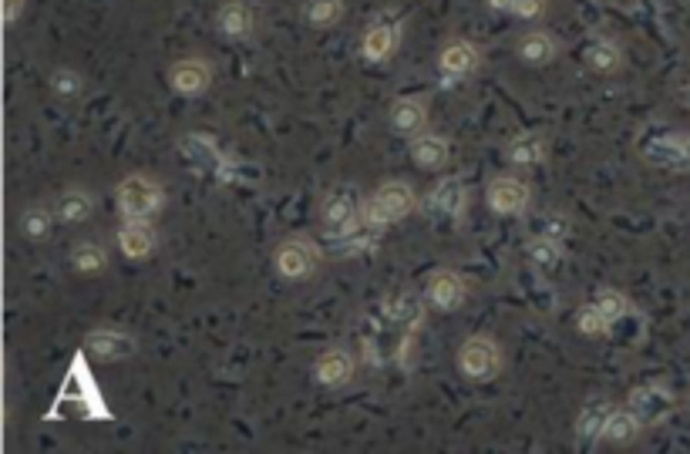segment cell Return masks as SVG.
<instances>
[{
	"label": "cell",
	"mask_w": 690,
	"mask_h": 454,
	"mask_svg": "<svg viewBox=\"0 0 690 454\" xmlns=\"http://www.w3.org/2000/svg\"><path fill=\"white\" fill-rule=\"evenodd\" d=\"M448 159H451V142L444 135H434L428 129L418 132V135H411V162L418 169L438 172V169L448 165Z\"/></svg>",
	"instance_id": "cell-19"
},
{
	"label": "cell",
	"mask_w": 690,
	"mask_h": 454,
	"mask_svg": "<svg viewBox=\"0 0 690 454\" xmlns=\"http://www.w3.org/2000/svg\"><path fill=\"white\" fill-rule=\"evenodd\" d=\"M166 81L179 98H202L212 88V64L206 58H179L169 64Z\"/></svg>",
	"instance_id": "cell-10"
},
{
	"label": "cell",
	"mask_w": 690,
	"mask_h": 454,
	"mask_svg": "<svg viewBox=\"0 0 690 454\" xmlns=\"http://www.w3.org/2000/svg\"><path fill=\"white\" fill-rule=\"evenodd\" d=\"M627 404H630L647 424H653V421H660V417L673 407V397H670L667 387H660V384H643V387L630 391Z\"/></svg>",
	"instance_id": "cell-23"
},
{
	"label": "cell",
	"mask_w": 690,
	"mask_h": 454,
	"mask_svg": "<svg viewBox=\"0 0 690 454\" xmlns=\"http://www.w3.org/2000/svg\"><path fill=\"white\" fill-rule=\"evenodd\" d=\"M562 256H566V250H562L559 236L539 233V236H532V240L526 243V260H529L536 270H542V273L556 270V266L562 263Z\"/></svg>",
	"instance_id": "cell-28"
},
{
	"label": "cell",
	"mask_w": 690,
	"mask_h": 454,
	"mask_svg": "<svg viewBox=\"0 0 690 454\" xmlns=\"http://www.w3.org/2000/svg\"><path fill=\"white\" fill-rule=\"evenodd\" d=\"M466 209H469V185L458 175L438 179V185L428 192V212H434L438 219H462Z\"/></svg>",
	"instance_id": "cell-16"
},
{
	"label": "cell",
	"mask_w": 690,
	"mask_h": 454,
	"mask_svg": "<svg viewBox=\"0 0 690 454\" xmlns=\"http://www.w3.org/2000/svg\"><path fill=\"white\" fill-rule=\"evenodd\" d=\"M587 64L597 71V74H613L623 68V48L613 41V38H597L590 41L587 48Z\"/></svg>",
	"instance_id": "cell-29"
},
{
	"label": "cell",
	"mask_w": 690,
	"mask_h": 454,
	"mask_svg": "<svg viewBox=\"0 0 690 454\" xmlns=\"http://www.w3.org/2000/svg\"><path fill=\"white\" fill-rule=\"evenodd\" d=\"M320 260H323V253L310 236H287L273 250V270L290 283L310 280L320 270Z\"/></svg>",
	"instance_id": "cell-5"
},
{
	"label": "cell",
	"mask_w": 690,
	"mask_h": 454,
	"mask_svg": "<svg viewBox=\"0 0 690 454\" xmlns=\"http://www.w3.org/2000/svg\"><path fill=\"white\" fill-rule=\"evenodd\" d=\"M424 303L428 300H421V296H414V293H388L384 296V303H381V313L391 320V323H398V326H404V330H418L421 326V320H424Z\"/></svg>",
	"instance_id": "cell-22"
},
{
	"label": "cell",
	"mask_w": 690,
	"mask_h": 454,
	"mask_svg": "<svg viewBox=\"0 0 690 454\" xmlns=\"http://www.w3.org/2000/svg\"><path fill=\"white\" fill-rule=\"evenodd\" d=\"M54 219H58V212H54L51 205H44V202L24 205L21 215H18V233H21L24 240H31V243H41V240L51 236Z\"/></svg>",
	"instance_id": "cell-26"
},
{
	"label": "cell",
	"mask_w": 690,
	"mask_h": 454,
	"mask_svg": "<svg viewBox=\"0 0 690 454\" xmlns=\"http://www.w3.org/2000/svg\"><path fill=\"white\" fill-rule=\"evenodd\" d=\"M176 152H179L192 169H202V172H212V175H226V155H222V149L216 145V139L206 135V132H186V135L176 142Z\"/></svg>",
	"instance_id": "cell-14"
},
{
	"label": "cell",
	"mask_w": 690,
	"mask_h": 454,
	"mask_svg": "<svg viewBox=\"0 0 690 454\" xmlns=\"http://www.w3.org/2000/svg\"><path fill=\"white\" fill-rule=\"evenodd\" d=\"M482 68V48L469 38H454L438 51V74L441 84H458L472 78Z\"/></svg>",
	"instance_id": "cell-7"
},
{
	"label": "cell",
	"mask_w": 690,
	"mask_h": 454,
	"mask_svg": "<svg viewBox=\"0 0 690 454\" xmlns=\"http://www.w3.org/2000/svg\"><path fill=\"white\" fill-rule=\"evenodd\" d=\"M572 323H577V330H580L583 336H607V333L613 330V320L600 310L597 300L583 303V306L577 310V316H572Z\"/></svg>",
	"instance_id": "cell-32"
},
{
	"label": "cell",
	"mask_w": 690,
	"mask_h": 454,
	"mask_svg": "<svg viewBox=\"0 0 690 454\" xmlns=\"http://www.w3.org/2000/svg\"><path fill=\"white\" fill-rule=\"evenodd\" d=\"M643 417L627 404V407H613V414H610V421H607V427H603V441L607 444H617V447H623V444H633L637 437H640V431H643Z\"/></svg>",
	"instance_id": "cell-25"
},
{
	"label": "cell",
	"mask_w": 690,
	"mask_h": 454,
	"mask_svg": "<svg viewBox=\"0 0 690 454\" xmlns=\"http://www.w3.org/2000/svg\"><path fill=\"white\" fill-rule=\"evenodd\" d=\"M68 260H71V270H74L78 276H101V273L108 270V250H104L98 240H81V243H74L71 253H68Z\"/></svg>",
	"instance_id": "cell-27"
},
{
	"label": "cell",
	"mask_w": 690,
	"mask_h": 454,
	"mask_svg": "<svg viewBox=\"0 0 690 454\" xmlns=\"http://www.w3.org/2000/svg\"><path fill=\"white\" fill-rule=\"evenodd\" d=\"M597 303H600V310L613 320V323H620L623 316H630V296L627 293H620V290H613V286H603V290H597V296H593Z\"/></svg>",
	"instance_id": "cell-34"
},
{
	"label": "cell",
	"mask_w": 690,
	"mask_h": 454,
	"mask_svg": "<svg viewBox=\"0 0 690 454\" xmlns=\"http://www.w3.org/2000/svg\"><path fill=\"white\" fill-rule=\"evenodd\" d=\"M114 202H119V212L126 219H152L162 205H166V189L146 175V172H136V175H126L119 182V192H114Z\"/></svg>",
	"instance_id": "cell-4"
},
{
	"label": "cell",
	"mask_w": 690,
	"mask_h": 454,
	"mask_svg": "<svg viewBox=\"0 0 690 454\" xmlns=\"http://www.w3.org/2000/svg\"><path fill=\"white\" fill-rule=\"evenodd\" d=\"M358 374V357L348 347H330L313 361V381L327 391L348 387Z\"/></svg>",
	"instance_id": "cell-13"
},
{
	"label": "cell",
	"mask_w": 690,
	"mask_h": 454,
	"mask_svg": "<svg viewBox=\"0 0 690 454\" xmlns=\"http://www.w3.org/2000/svg\"><path fill=\"white\" fill-rule=\"evenodd\" d=\"M610 414H613V401H607V397H597V401L583 404V411L577 414V424H572L580 447H590V444L603 441V427H607Z\"/></svg>",
	"instance_id": "cell-18"
},
{
	"label": "cell",
	"mask_w": 690,
	"mask_h": 454,
	"mask_svg": "<svg viewBox=\"0 0 690 454\" xmlns=\"http://www.w3.org/2000/svg\"><path fill=\"white\" fill-rule=\"evenodd\" d=\"M404 38V24L394 18H374L361 34V58L368 64H388Z\"/></svg>",
	"instance_id": "cell-8"
},
{
	"label": "cell",
	"mask_w": 690,
	"mask_h": 454,
	"mask_svg": "<svg viewBox=\"0 0 690 454\" xmlns=\"http://www.w3.org/2000/svg\"><path fill=\"white\" fill-rule=\"evenodd\" d=\"M51 91L64 101H74L84 94V74L74 68H54L51 71Z\"/></svg>",
	"instance_id": "cell-33"
},
{
	"label": "cell",
	"mask_w": 690,
	"mask_h": 454,
	"mask_svg": "<svg viewBox=\"0 0 690 454\" xmlns=\"http://www.w3.org/2000/svg\"><path fill=\"white\" fill-rule=\"evenodd\" d=\"M424 300H428V306H434L441 313H454V310H462L466 300H469V283H466V276H458L454 270H434L428 276Z\"/></svg>",
	"instance_id": "cell-12"
},
{
	"label": "cell",
	"mask_w": 690,
	"mask_h": 454,
	"mask_svg": "<svg viewBox=\"0 0 690 454\" xmlns=\"http://www.w3.org/2000/svg\"><path fill=\"white\" fill-rule=\"evenodd\" d=\"M516 54H519V61H522V64L546 68V64H552V61H556V54H559V41H556L549 31L532 28V31L519 34V41H516Z\"/></svg>",
	"instance_id": "cell-21"
},
{
	"label": "cell",
	"mask_w": 690,
	"mask_h": 454,
	"mask_svg": "<svg viewBox=\"0 0 690 454\" xmlns=\"http://www.w3.org/2000/svg\"><path fill=\"white\" fill-rule=\"evenodd\" d=\"M486 199H489V209L502 219H512V215H522L532 202V189L526 179L519 175H496L486 189Z\"/></svg>",
	"instance_id": "cell-9"
},
{
	"label": "cell",
	"mask_w": 690,
	"mask_h": 454,
	"mask_svg": "<svg viewBox=\"0 0 690 454\" xmlns=\"http://www.w3.org/2000/svg\"><path fill=\"white\" fill-rule=\"evenodd\" d=\"M28 14V0H4V24L18 28V21Z\"/></svg>",
	"instance_id": "cell-36"
},
{
	"label": "cell",
	"mask_w": 690,
	"mask_h": 454,
	"mask_svg": "<svg viewBox=\"0 0 690 454\" xmlns=\"http://www.w3.org/2000/svg\"><path fill=\"white\" fill-rule=\"evenodd\" d=\"M388 125L398 135H418L428 129V98L421 94H408V98H394L388 108Z\"/></svg>",
	"instance_id": "cell-17"
},
{
	"label": "cell",
	"mask_w": 690,
	"mask_h": 454,
	"mask_svg": "<svg viewBox=\"0 0 690 454\" xmlns=\"http://www.w3.org/2000/svg\"><path fill=\"white\" fill-rule=\"evenodd\" d=\"M94 192L84 189V185H68L61 189V195L54 199V212H58V222L64 225H78V222H88L94 215Z\"/></svg>",
	"instance_id": "cell-20"
},
{
	"label": "cell",
	"mask_w": 690,
	"mask_h": 454,
	"mask_svg": "<svg viewBox=\"0 0 690 454\" xmlns=\"http://www.w3.org/2000/svg\"><path fill=\"white\" fill-rule=\"evenodd\" d=\"M212 21H216V31L229 41H247L257 31V11L250 0H222Z\"/></svg>",
	"instance_id": "cell-15"
},
{
	"label": "cell",
	"mask_w": 690,
	"mask_h": 454,
	"mask_svg": "<svg viewBox=\"0 0 690 454\" xmlns=\"http://www.w3.org/2000/svg\"><path fill=\"white\" fill-rule=\"evenodd\" d=\"M454 364H458V374L472 384H489L502 374L506 367V354H502V344L489 333H472L462 340V347L454 354Z\"/></svg>",
	"instance_id": "cell-1"
},
{
	"label": "cell",
	"mask_w": 690,
	"mask_h": 454,
	"mask_svg": "<svg viewBox=\"0 0 690 454\" xmlns=\"http://www.w3.org/2000/svg\"><path fill=\"white\" fill-rule=\"evenodd\" d=\"M486 4L499 14H512V0H486Z\"/></svg>",
	"instance_id": "cell-38"
},
{
	"label": "cell",
	"mask_w": 690,
	"mask_h": 454,
	"mask_svg": "<svg viewBox=\"0 0 690 454\" xmlns=\"http://www.w3.org/2000/svg\"><path fill=\"white\" fill-rule=\"evenodd\" d=\"M677 172H690V135H677V155H673Z\"/></svg>",
	"instance_id": "cell-37"
},
{
	"label": "cell",
	"mask_w": 690,
	"mask_h": 454,
	"mask_svg": "<svg viewBox=\"0 0 690 454\" xmlns=\"http://www.w3.org/2000/svg\"><path fill=\"white\" fill-rule=\"evenodd\" d=\"M418 205L414 189L404 179H388L378 185V192L364 202V222L378 225V230H388V225L408 219Z\"/></svg>",
	"instance_id": "cell-2"
},
{
	"label": "cell",
	"mask_w": 690,
	"mask_h": 454,
	"mask_svg": "<svg viewBox=\"0 0 690 454\" xmlns=\"http://www.w3.org/2000/svg\"><path fill=\"white\" fill-rule=\"evenodd\" d=\"M683 407H687V414H690V397H687V404H683Z\"/></svg>",
	"instance_id": "cell-39"
},
{
	"label": "cell",
	"mask_w": 690,
	"mask_h": 454,
	"mask_svg": "<svg viewBox=\"0 0 690 454\" xmlns=\"http://www.w3.org/2000/svg\"><path fill=\"white\" fill-rule=\"evenodd\" d=\"M139 351L136 333H129L126 326H91L84 333V354H91L94 361H129Z\"/></svg>",
	"instance_id": "cell-6"
},
{
	"label": "cell",
	"mask_w": 690,
	"mask_h": 454,
	"mask_svg": "<svg viewBox=\"0 0 690 454\" xmlns=\"http://www.w3.org/2000/svg\"><path fill=\"white\" fill-rule=\"evenodd\" d=\"M546 0H512V18L519 21H539L546 14Z\"/></svg>",
	"instance_id": "cell-35"
},
{
	"label": "cell",
	"mask_w": 690,
	"mask_h": 454,
	"mask_svg": "<svg viewBox=\"0 0 690 454\" xmlns=\"http://www.w3.org/2000/svg\"><path fill=\"white\" fill-rule=\"evenodd\" d=\"M506 155H509L512 165H519V169H532V165H542V162H546V155H549V142H546L542 132H522V135H516V139L506 145Z\"/></svg>",
	"instance_id": "cell-24"
},
{
	"label": "cell",
	"mask_w": 690,
	"mask_h": 454,
	"mask_svg": "<svg viewBox=\"0 0 690 454\" xmlns=\"http://www.w3.org/2000/svg\"><path fill=\"white\" fill-rule=\"evenodd\" d=\"M114 243H119V253L126 260H149L159 250V233L152 219H122V225L114 230Z\"/></svg>",
	"instance_id": "cell-11"
},
{
	"label": "cell",
	"mask_w": 690,
	"mask_h": 454,
	"mask_svg": "<svg viewBox=\"0 0 690 454\" xmlns=\"http://www.w3.org/2000/svg\"><path fill=\"white\" fill-rule=\"evenodd\" d=\"M320 222L330 240H340L354 233L364 222V199L358 195L354 185H333L323 202H320Z\"/></svg>",
	"instance_id": "cell-3"
},
{
	"label": "cell",
	"mask_w": 690,
	"mask_h": 454,
	"mask_svg": "<svg viewBox=\"0 0 690 454\" xmlns=\"http://www.w3.org/2000/svg\"><path fill=\"white\" fill-rule=\"evenodd\" d=\"M378 240H381V230H378V225L361 222L354 233L333 240V243H337L333 250H337L340 256H364V253H374V250H378Z\"/></svg>",
	"instance_id": "cell-30"
},
{
	"label": "cell",
	"mask_w": 690,
	"mask_h": 454,
	"mask_svg": "<svg viewBox=\"0 0 690 454\" xmlns=\"http://www.w3.org/2000/svg\"><path fill=\"white\" fill-rule=\"evenodd\" d=\"M600 4H613V0H600Z\"/></svg>",
	"instance_id": "cell-40"
},
{
	"label": "cell",
	"mask_w": 690,
	"mask_h": 454,
	"mask_svg": "<svg viewBox=\"0 0 690 454\" xmlns=\"http://www.w3.org/2000/svg\"><path fill=\"white\" fill-rule=\"evenodd\" d=\"M340 18H343V0H303V21L317 31L340 24Z\"/></svg>",
	"instance_id": "cell-31"
}]
</instances>
